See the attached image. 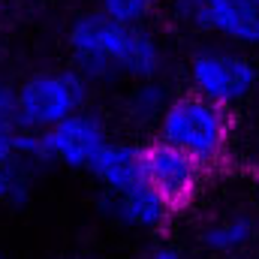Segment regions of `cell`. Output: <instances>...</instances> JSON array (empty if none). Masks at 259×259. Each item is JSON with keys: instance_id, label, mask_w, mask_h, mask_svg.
Wrapping results in <instances>:
<instances>
[{"instance_id": "1", "label": "cell", "mask_w": 259, "mask_h": 259, "mask_svg": "<svg viewBox=\"0 0 259 259\" xmlns=\"http://www.w3.org/2000/svg\"><path fill=\"white\" fill-rule=\"evenodd\" d=\"M69 66L94 88H118L142 78H160L169 69V49L148 21H121L103 9H88L66 30Z\"/></svg>"}, {"instance_id": "2", "label": "cell", "mask_w": 259, "mask_h": 259, "mask_svg": "<svg viewBox=\"0 0 259 259\" xmlns=\"http://www.w3.org/2000/svg\"><path fill=\"white\" fill-rule=\"evenodd\" d=\"M154 136L190 154L208 172H217L235 145V112L193 91H181L166 103L154 124Z\"/></svg>"}, {"instance_id": "3", "label": "cell", "mask_w": 259, "mask_h": 259, "mask_svg": "<svg viewBox=\"0 0 259 259\" xmlns=\"http://www.w3.org/2000/svg\"><path fill=\"white\" fill-rule=\"evenodd\" d=\"M184 81L187 91L235 112L256 97L259 61L241 46L202 36L184 61Z\"/></svg>"}, {"instance_id": "4", "label": "cell", "mask_w": 259, "mask_h": 259, "mask_svg": "<svg viewBox=\"0 0 259 259\" xmlns=\"http://www.w3.org/2000/svg\"><path fill=\"white\" fill-rule=\"evenodd\" d=\"M91 94H94V84L75 66L36 69L15 84L18 130L42 133V130L55 127L72 112L88 109Z\"/></svg>"}, {"instance_id": "5", "label": "cell", "mask_w": 259, "mask_h": 259, "mask_svg": "<svg viewBox=\"0 0 259 259\" xmlns=\"http://www.w3.org/2000/svg\"><path fill=\"white\" fill-rule=\"evenodd\" d=\"M172 18L199 36L259 52V0H169Z\"/></svg>"}, {"instance_id": "6", "label": "cell", "mask_w": 259, "mask_h": 259, "mask_svg": "<svg viewBox=\"0 0 259 259\" xmlns=\"http://www.w3.org/2000/svg\"><path fill=\"white\" fill-rule=\"evenodd\" d=\"M208 175L211 172L205 166H199L190 154L178 151L175 145H169V142H163L157 136L145 142L142 178L166 199V205L175 214L193 208L196 202H199Z\"/></svg>"}, {"instance_id": "7", "label": "cell", "mask_w": 259, "mask_h": 259, "mask_svg": "<svg viewBox=\"0 0 259 259\" xmlns=\"http://www.w3.org/2000/svg\"><path fill=\"white\" fill-rule=\"evenodd\" d=\"M109 136H112V133H109L106 118H103L100 112H94L91 106L72 112L69 118L58 121L55 127L36 133L39 148H42V157H46L49 166L78 169V172L88 169V163H91L94 154L106 145Z\"/></svg>"}, {"instance_id": "8", "label": "cell", "mask_w": 259, "mask_h": 259, "mask_svg": "<svg viewBox=\"0 0 259 259\" xmlns=\"http://www.w3.org/2000/svg\"><path fill=\"white\" fill-rule=\"evenodd\" d=\"M100 214L112 226L136 235H160L178 217L145 178L124 190H100Z\"/></svg>"}, {"instance_id": "9", "label": "cell", "mask_w": 259, "mask_h": 259, "mask_svg": "<svg viewBox=\"0 0 259 259\" xmlns=\"http://www.w3.org/2000/svg\"><path fill=\"white\" fill-rule=\"evenodd\" d=\"M49 169L36 133L15 130L0 136V205L21 208L30 202L39 175Z\"/></svg>"}, {"instance_id": "10", "label": "cell", "mask_w": 259, "mask_h": 259, "mask_svg": "<svg viewBox=\"0 0 259 259\" xmlns=\"http://www.w3.org/2000/svg\"><path fill=\"white\" fill-rule=\"evenodd\" d=\"M259 244V211L250 205H226L205 214L196 226L199 253L214 259H238Z\"/></svg>"}, {"instance_id": "11", "label": "cell", "mask_w": 259, "mask_h": 259, "mask_svg": "<svg viewBox=\"0 0 259 259\" xmlns=\"http://www.w3.org/2000/svg\"><path fill=\"white\" fill-rule=\"evenodd\" d=\"M142 154H145V142L109 136L84 172L100 190H124L130 184L142 181Z\"/></svg>"}, {"instance_id": "12", "label": "cell", "mask_w": 259, "mask_h": 259, "mask_svg": "<svg viewBox=\"0 0 259 259\" xmlns=\"http://www.w3.org/2000/svg\"><path fill=\"white\" fill-rule=\"evenodd\" d=\"M172 88L166 81V75L160 78H142V81H130L127 94H124V118L133 127H151L157 124V118L163 115L166 103L172 100Z\"/></svg>"}, {"instance_id": "13", "label": "cell", "mask_w": 259, "mask_h": 259, "mask_svg": "<svg viewBox=\"0 0 259 259\" xmlns=\"http://www.w3.org/2000/svg\"><path fill=\"white\" fill-rule=\"evenodd\" d=\"M166 0H100L97 9H103L112 18L121 21H148Z\"/></svg>"}, {"instance_id": "14", "label": "cell", "mask_w": 259, "mask_h": 259, "mask_svg": "<svg viewBox=\"0 0 259 259\" xmlns=\"http://www.w3.org/2000/svg\"><path fill=\"white\" fill-rule=\"evenodd\" d=\"M18 130V112H15V84L0 81V136Z\"/></svg>"}, {"instance_id": "15", "label": "cell", "mask_w": 259, "mask_h": 259, "mask_svg": "<svg viewBox=\"0 0 259 259\" xmlns=\"http://www.w3.org/2000/svg\"><path fill=\"white\" fill-rule=\"evenodd\" d=\"M145 259H202L190 253V250H184V247H178V244H169V241H157L151 250H148V256Z\"/></svg>"}, {"instance_id": "16", "label": "cell", "mask_w": 259, "mask_h": 259, "mask_svg": "<svg viewBox=\"0 0 259 259\" xmlns=\"http://www.w3.org/2000/svg\"><path fill=\"white\" fill-rule=\"evenodd\" d=\"M253 169H256V175H259V142H256V148H253Z\"/></svg>"}, {"instance_id": "17", "label": "cell", "mask_w": 259, "mask_h": 259, "mask_svg": "<svg viewBox=\"0 0 259 259\" xmlns=\"http://www.w3.org/2000/svg\"><path fill=\"white\" fill-rule=\"evenodd\" d=\"M253 100H256V109H259V91H256V97H253Z\"/></svg>"}, {"instance_id": "18", "label": "cell", "mask_w": 259, "mask_h": 259, "mask_svg": "<svg viewBox=\"0 0 259 259\" xmlns=\"http://www.w3.org/2000/svg\"><path fill=\"white\" fill-rule=\"evenodd\" d=\"M0 3H6V0H0Z\"/></svg>"}]
</instances>
